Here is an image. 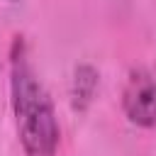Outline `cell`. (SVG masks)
Here are the masks:
<instances>
[{"instance_id": "7a4b0ae2", "label": "cell", "mask_w": 156, "mask_h": 156, "mask_svg": "<svg viewBox=\"0 0 156 156\" xmlns=\"http://www.w3.org/2000/svg\"><path fill=\"white\" fill-rule=\"evenodd\" d=\"M122 107L132 124H156V66L136 68L129 73V80L122 93Z\"/></svg>"}, {"instance_id": "6da1fadb", "label": "cell", "mask_w": 156, "mask_h": 156, "mask_svg": "<svg viewBox=\"0 0 156 156\" xmlns=\"http://www.w3.org/2000/svg\"><path fill=\"white\" fill-rule=\"evenodd\" d=\"M10 93L20 144L27 156H54L61 129L49 93L34 73L22 37H15L10 51Z\"/></svg>"}, {"instance_id": "3957f363", "label": "cell", "mask_w": 156, "mask_h": 156, "mask_svg": "<svg viewBox=\"0 0 156 156\" xmlns=\"http://www.w3.org/2000/svg\"><path fill=\"white\" fill-rule=\"evenodd\" d=\"M10 2H15V0H10Z\"/></svg>"}]
</instances>
